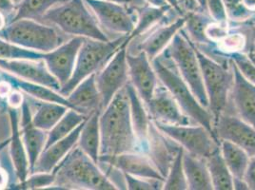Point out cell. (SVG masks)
Instances as JSON below:
<instances>
[{
    "label": "cell",
    "mask_w": 255,
    "mask_h": 190,
    "mask_svg": "<svg viewBox=\"0 0 255 190\" xmlns=\"http://www.w3.org/2000/svg\"><path fill=\"white\" fill-rule=\"evenodd\" d=\"M183 169L187 180L188 190H213L206 159L195 156L184 150Z\"/></svg>",
    "instance_id": "25"
},
{
    "label": "cell",
    "mask_w": 255,
    "mask_h": 190,
    "mask_svg": "<svg viewBox=\"0 0 255 190\" xmlns=\"http://www.w3.org/2000/svg\"><path fill=\"white\" fill-rule=\"evenodd\" d=\"M245 7L249 10V11L254 12L255 15V0H243Z\"/></svg>",
    "instance_id": "50"
},
{
    "label": "cell",
    "mask_w": 255,
    "mask_h": 190,
    "mask_svg": "<svg viewBox=\"0 0 255 190\" xmlns=\"http://www.w3.org/2000/svg\"><path fill=\"white\" fill-rule=\"evenodd\" d=\"M25 101L24 98V94L21 91L17 89H13L10 95L6 98V103L9 107L11 108H15V109H20L23 103Z\"/></svg>",
    "instance_id": "44"
},
{
    "label": "cell",
    "mask_w": 255,
    "mask_h": 190,
    "mask_svg": "<svg viewBox=\"0 0 255 190\" xmlns=\"http://www.w3.org/2000/svg\"><path fill=\"white\" fill-rule=\"evenodd\" d=\"M127 39L128 35H121L117 39L108 41L84 38L77 53L73 74L70 80L61 87L59 93L66 97L87 77L97 74Z\"/></svg>",
    "instance_id": "4"
},
{
    "label": "cell",
    "mask_w": 255,
    "mask_h": 190,
    "mask_svg": "<svg viewBox=\"0 0 255 190\" xmlns=\"http://www.w3.org/2000/svg\"><path fill=\"white\" fill-rule=\"evenodd\" d=\"M10 181V171L0 165V190L8 189Z\"/></svg>",
    "instance_id": "47"
},
{
    "label": "cell",
    "mask_w": 255,
    "mask_h": 190,
    "mask_svg": "<svg viewBox=\"0 0 255 190\" xmlns=\"http://www.w3.org/2000/svg\"><path fill=\"white\" fill-rule=\"evenodd\" d=\"M253 59H254V61L255 62V49L254 50V52H253Z\"/></svg>",
    "instance_id": "56"
},
{
    "label": "cell",
    "mask_w": 255,
    "mask_h": 190,
    "mask_svg": "<svg viewBox=\"0 0 255 190\" xmlns=\"http://www.w3.org/2000/svg\"><path fill=\"white\" fill-rule=\"evenodd\" d=\"M231 60L247 80L255 84V62L244 53L231 54Z\"/></svg>",
    "instance_id": "41"
},
{
    "label": "cell",
    "mask_w": 255,
    "mask_h": 190,
    "mask_svg": "<svg viewBox=\"0 0 255 190\" xmlns=\"http://www.w3.org/2000/svg\"><path fill=\"white\" fill-rule=\"evenodd\" d=\"M83 41V37L74 36L56 49L44 54L43 61L61 87L70 80L73 74L77 53Z\"/></svg>",
    "instance_id": "13"
},
{
    "label": "cell",
    "mask_w": 255,
    "mask_h": 190,
    "mask_svg": "<svg viewBox=\"0 0 255 190\" xmlns=\"http://www.w3.org/2000/svg\"><path fill=\"white\" fill-rule=\"evenodd\" d=\"M99 125L101 142L98 164H110L123 153L142 152L132 127L125 87L102 110Z\"/></svg>",
    "instance_id": "1"
},
{
    "label": "cell",
    "mask_w": 255,
    "mask_h": 190,
    "mask_svg": "<svg viewBox=\"0 0 255 190\" xmlns=\"http://www.w3.org/2000/svg\"><path fill=\"white\" fill-rule=\"evenodd\" d=\"M69 107L58 103L40 101L32 114V122L35 127L49 131L64 116Z\"/></svg>",
    "instance_id": "31"
},
{
    "label": "cell",
    "mask_w": 255,
    "mask_h": 190,
    "mask_svg": "<svg viewBox=\"0 0 255 190\" xmlns=\"http://www.w3.org/2000/svg\"><path fill=\"white\" fill-rule=\"evenodd\" d=\"M165 135L179 144L185 151L201 158H208L219 148L218 139L201 125H167L155 122Z\"/></svg>",
    "instance_id": "9"
},
{
    "label": "cell",
    "mask_w": 255,
    "mask_h": 190,
    "mask_svg": "<svg viewBox=\"0 0 255 190\" xmlns=\"http://www.w3.org/2000/svg\"><path fill=\"white\" fill-rule=\"evenodd\" d=\"M244 180L249 187V190H255V156L250 158L248 168L245 172Z\"/></svg>",
    "instance_id": "45"
},
{
    "label": "cell",
    "mask_w": 255,
    "mask_h": 190,
    "mask_svg": "<svg viewBox=\"0 0 255 190\" xmlns=\"http://www.w3.org/2000/svg\"><path fill=\"white\" fill-rule=\"evenodd\" d=\"M105 1H111V2H116V3H119V4H128L129 2V0H105Z\"/></svg>",
    "instance_id": "54"
},
{
    "label": "cell",
    "mask_w": 255,
    "mask_h": 190,
    "mask_svg": "<svg viewBox=\"0 0 255 190\" xmlns=\"http://www.w3.org/2000/svg\"><path fill=\"white\" fill-rule=\"evenodd\" d=\"M2 78V75H1V72H0V80ZM8 110H9V106L6 103V100L2 99L0 97V117L4 116V115H8Z\"/></svg>",
    "instance_id": "48"
},
{
    "label": "cell",
    "mask_w": 255,
    "mask_h": 190,
    "mask_svg": "<svg viewBox=\"0 0 255 190\" xmlns=\"http://www.w3.org/2000/svg\"><path fill=\"white\" fill-rule=\"evenodd\" d=\"M183 154L184 148H180L170 165L168 176L165 178L163 190H187L188 185L183 169Z\"/></svg>",
    "instance_id": "34"
},
{
    "label": "cell",
    "mask_w": 255,
    "mask_h": 190,
    "mask_svg": "<svg viewBox=\"0 0 255 190\" xmlns=\"http://www.w3.org/2000/svg\"><path fill=\"white\" fill-rule=\"evenodd\" d=\"M233 98L239 117L255 128V84L247 80L232 62Z\"/></svg>",
    "instance_id": "19"
},
{
    "label": "cell",
    "mask_w": 255,
    "mask_h": 190,
    "mask_svg": "<svg viewBox=\"0 0 255 190\" xmlns=\"http://www.w3.org/2000/svg\"><path fill=\"white\" fill-rule=\"evenodd\" d=\"M20 132L30 164V172L41 155L47 143V131L34 126L31 107L25 99L20 107Z\"/></svg>",
    "instance_id": "18"
},
{
    "label": "cell",
    "mask_w": 255,
    "mask_h": 190,
    "mask_svg": "<svg viewBox=\"0 0 255 190\" xmlns=\"http://www.w3.org/2000/svg\"><path fill=\"white\" fill-rule=\"evenodd\" d=\"M0 70L24 80L46 86L58 93L61 89L59 82L49 72L43 60L0 59Z\"/></svg>",
    "instance_id": "14"
},
{
    "label": "cell",
    "mask_w": 255,
    "mask_h": 190,
    "mask_svg": "<svg viewBox=\"0 0 255 190\" xmlns=\"http://www.w3.org/2000/svg\"><path fill=\"white\" fill-rule=\"evenodd\" d=\"M52 187L63 190H116V184L80 148L75 146L53 170Z\"/></svg>",
    "instance_id": "2"
},
{
    "label": "cell",
    "mask_w": 255,
    "mask_h": 190,
    "mask_svg": "<svg viewBox=\"0 0 255 190\" xmlns=\"http://www.w3.org/2000/svg\"><path fill=\"white\" fill-rule=\"evenodd\" d=\"M219 147L224 161L234 179H244L245 172L251 156L243 148L226 140H220Z\"/></svg>",
    "instance_id": "28"
},
{
    "label": "cell",
    "mask_w": 255,
    "mask_h": 190,
    "mask_svg": "<svg viewBox=\"0 0 255 190\" xmlns=\"http://www.w3.org/2000/svg\"><path fill=\"white\" fill-rule=\"evenodd\" d=\"M124 174L126 190H163L164 182L158 180H149Z\"/></svg>",
    "instance_id": "40"
},
{
    "label": "cell",
    "mask_w": 255,
    "mask_h": 190,
    "mask_svg": "<svg viewBox=\"0 0 255 190\" xmlns=\"http://www.w3.org/2000/svg\"><path fill=\"white\" fill-rule=\"evenodd\" d=\"M64 33L100 41L110 40L84 0H67L48 11L42 18Z\"/></svg>",
    "instance_id": "3"
},
{
    "label": "cell",
    "mask_w": 255,
    "mask_h": 190,
    "mask_svg": "<svg viewBox=\"0 0 255 190\" xmlns=\"http://www.w3.org/2000/svg\"><path fill=\"white\" fill-rule=\"evenodd\" d=\"M168 8L169 7L156 8L149 6L138 10L134 29L128 36V40L131 41L133 38L142 35L144 32H148L151 27H154L164 17Z\"/></svg>",
    "instance_id": "33"
},
{
    "label": "cell",
    "mask_w": 255,
    "mask_h": 190,
    "mask_svg": "<svg viewBox=\"0 0 255 190\" xmlns=\"http://www.w3.org/2000/svg\"><path fill=\"white\" fill-rule=\"evenodd\" d=\"M122 173L140 178L165 181V177L152 164L150 159L142 152H127L118 155L110 164Z\"/></svg>",
    "instance_id": "20"
},
{
    "label": "cell",
    "mask_w": 255,
    "mask_h": 190,
    "mask_svg": "<svg viewBox=\"0 0 255 190\" xmlns=\"http://www.w3.org/2000/svg\"><path fill=\"white\" fill-rule=\"evenodd\" d=\"M45 53L22 48L0 37V59H28L43 60Z\"/></svg>",
    "instance_id": "35"
},
{
    "label": "cell",
    "mask_w": 255,
    "mask_h": 190,
    "mask_svg": "<svg viewBox=\"0 0 255 190\" xmlns=\"http://www.w3.org/2000/svg\"><path fill=\"white\" fill-rule=\"evenodd\" d=\"M213 190H234V177L224 161L220 147L206 158Z\"/></svg>",
    "instance_id": "29"
},
{
    "label": "cell",
    "mask_w": 255,
    "mask_h": 190,
    "mask_svg": "<svg viewBox=\"0 0 255 190\" xmlns=\"http://www.w3.org/2000/svg\"><path fill=\"white\" fill-rule=\"evenodd\" d=\"M218 49L225 53L233 54L241 53L247 45V39L244 34L240 32H229L223 39L217 43Z\"/></svg>",
    "instance_id": "39"
},
{
    "label": "cell",
    "mask_w": 255,
    "mask_h": 190,
    "mask_svg": "<svg viewBox=\"0 0 255 190\" xmlns=\"http://www.w3.org/2000/svg\"><path fill=\"white\" fill-rule=\"evenodd\" d=\"M253 19H254V23L255 24V15L254 16V17H253Z\"/></svg>",
    "instance_id": "57"
},
{
    "label": "cell",
    "mask_w": 255,
    "mask_h": 190,
    "mask_svg": "<svg viewBox=\"0 0 255 190\" xmlns=\"http://www.w3.org/2000/svg\"><path fill=\"white\" fill-rule=\"evenodd\" d=\"M100 27L121 35H129L134 29L136 17L124 4L105 0H84Z\"/></svg>",
    "instance_id": "11"
},
{
    "label": "cell",
    "mask_w": 255,
    "mask_h": 190,
    "mask_svg": "<svg viewBox=\"0 0 255 190\" xmlns=\"http://www.w3.org/2000/svg\"><path fill=\"white\" fill-rule=\"evenodd\" d=\"M195 2H197L198 6L203 9V10H207V0H195Z\"/></svg>",
    "instance_id": "53"
},
{
    "label": "cell",
    "mask_w": 255,
    "mask_h": 190,
    "mask_svg": "<svg viewBox=\"0 0 255 190\" xmlns=\"http://www.w3.org/2000/svg\"><path fill=\"white\" fill-rule=\"evenodd\" d=\"M55 176L53 172H36L30 173L22 182L11 186L12 190H34L50 189L54 185Z\"/></svg>",
    "instance_id": "37"
},
{
    "label": "cell",
    "mask_w": 255,
    "mask_h": 190,
    "mask_svg": "<svg viewBox=\"0 0 255 190\" xmlns=\"http://www.w3.org/2000/svg\"><path fill=\"white\" fill-rule=\"evenodd\" d=\"M230 32L227 22L211 21L206 27L205 34L209 42L218 43Z\"/></svg>",
    "instance_id": "42"
},
{
    "label": "cell",
    "mask_w": 255,
    "mask_h": 190,
    "mask_svg": "<svg viewBox=\"0 0 255 190\" xmlns=\"http://www.w3.org/2000/svg\"><path fill=\"white\" fill-rule=\"evenodd\" d=\"M129 105V112L134 133L138 140L141 151L146 153L149 148V114L146 104L140 98L133 86L128 82L125 86Z\"/></svg>",
    "instance_id": "21"
},
{
    "label": "cell",
    "mask_w": 255,
    "mask_h": 190,
    "mask_svg": "<svg viewBox=\"0 0 255 190\" xmlns=\"http://www.w3.org/2000/svg\"><path fill=\"white\" fill-rule=\"evenodd\" d=\"M167 49L169 56L179 75L189 86L200 104L208 107L209 103L203 83L201 68L196 55L195 47L191 42L190 38L181 30L174 36Z\"/></svg>",
    "instance_id": "7"
},
{
    "label": "cell",
    "mask_w": 255,
    "mask_h": 190,
    "mask_svg": "<svg viewBox=\"0 0 255 190\" xmlns=\"http://www.w3.org/2000/svg\"><path fill=\"white\" fill-rule=\"evenodd\" d=\"M202 73L203 83L208 97V108L213 118V125L224 113L228 102V95L233 88V70L229 71L222 65L215 62L208 55L196 49Z\"/></svg>",
    "instance_id": "8"
},
{
    "label": "cell",
    "mask_w": 255,
    "mask_h": 190,
    "mask_svg": "<svg viewBox=\"0 0 255 190\" xmlns=\"http://www.w3.org/2000/svg\"><path fill=\"white\" fill-rule=\"evenodd\" d=\"M128 70L130 84L133 86L140 98L147 104L158 87V76L151 61L144 52L137 54L127 53Z\"/></svg>",
    "instance_id": "12"
},
{
    "label": "cell",
    "mask_w": 255,
    "mask_h": 190,
    "mask_svg": "<svg viewBox=\"0 0 255 190\" xmlns=\"http://www.w3.org/2000/svg\"><path fill=\"white\" fill-rule=\"evenodd\" d=\"M0 37L22 48L40 53L51 52L65 42L53 27L33 19H19L9 23Z\"/></svg>",
    "instance_id": "6"
},
{
    "label": "cell",
    "mask_w": 255,
    "mask_h": 190,
    "mask_svg": "<svg viewBox=\"0 0 255 190\" xmlns=\"http://www.w3.org/2000/svg\"><path fill=\"white\" fill-rule=\"evenodd\" d=\"M101 110H97L92 113L86 119L79 137L77 141V147L85 154L92 159L96 164L99 162L100 154V125L99 119Z\"/></svg>",
    "instance_id": "27"
},
{
    "label": "cell",
    "mask_w": 255,
    "mask_h": 190,
    "mask_svg": "<svg viewBox=\"0 0 255 190\" xmlns=\"http://www.w3.org/2000/svg\"><path fill=\"white\" fill-rule=\"evenodd\" d=\"M165 1L167 2V4L170 6V8L180 11V7H179L180 0H165Z\"/></svg>",
    "instance_id": "52"
},
{
    "label": "cell",
    "mask_w": 255,
    "mask_h": 190,
    "mask_svg": "<svg viewBox=\"0 0 255 190\" xmlns=\"http://www.w3.org/2000/svg\"><path fill=\"white\" fill-rule=\"evenodd\" d=\"M8 113L10 120L9 155L12 171L15 175L16 183H18L24 181L30 174V164L20 132V109L9 107Z\"/></svg>",
    "instance_id": "17"
},
{
    "label": "cell",
    "mask_w": 255,
    "mask_h": 190,
    "mask_svg": "<svg viewBox=\"0 0 255 190\" xmlns=\"http://www.w3.org/2000/svg\"><path fill=\"white\" fill-rule=\"evenodd\" d=\"M207 11L213 21L227 22L228 16L223 0H207Z\"/></svg>",
    "instance_id": "43"
},
{
    "label": "cell",
    "mask_w": 255,
    "mask_h": 190,
    "mask_svg": "<svg viewBox=\"0 0 255 190\" xmlns=\"http://www.w3.org/2000/svg\"><path fill=\"white\" fill-rule=\"evenodd\" d=\"M185 27L191 39L196 43H208L205 30L207 25L213 21L212 17H208L201 13L190 12L185 16ZM184 27V28H185Z\"/></svg>",
    "instance_id": "36"
},
{
    "label": "cell",
    "mask_w": 255,
    "mask_h": 190,
    "mask_svg": "<svg viewBox=\"0 0 255 190\" xmlns=\"http://www.w3.org/2000/svg\"><path fill=\"white\" fill-rule=\"evenodd\" d=\"M15 8L16 6L12 0H0V11H2L6 15L8 19V24L10 23L14 14Z\"/></svg>",
    "instance_id": "46"
},
{
    "label": "cell",
    "mask_w": 255,
    "mask_h": 190,
    "mask_svg": "<svg viewBox=\"0 0 255 190\" xmlns=\"http://www.w3.org/2000/svg\"><path fill=\"white\" fill-rule=\"evenodd\" d=\"M185 21V17H180L169 25L157 28L139 44V52H144L152 61L168 48L174 36L183 30Z\"/></svg>",
    "instance_id": "24"
},
{
    "label": "cell",
    "mask_w": 255,
    "mask_h": 190,
    "mask_svg": "<svg viewBox=\"0 0 255 190\" xmlns=\"http://www.w3.org/2000/svg\"><path fill=\"white\" fill-rule=\"evenodd\" d=\"M215 126V135L219 140L232 142L243 148L252 157L255 156V128L240 117L222 114Z\"/></svg>",
    "instance_id": "15"
},
{
    "label": "cell",
    "mask_w": 255,
    "mask_h": 190,
    "mask_svg": "<svg viewBox=\"0 0 255 190\" xmlns=\"http://www.w3.org/2000/svg\"><path fill=\"white\" fill-rule=\"evenodd\" d=\"M149 116L155 122L167 125H190L191 118L181 109L165 86L157 87L151 99L146 104Z\"/></svg>",
    "instance_id": "16"
},
{
    "label": "cell",
    "mask_w": 255,
    "mask_h": 190,
    "mask_svg": "<svg viewBox=\"0 0 255 190\" xmlns=\"http://www.w3.org/2000/svg\"><path fill=\"white\" fill-rule=\"evenodd\" d=\"M228 19L235 22L246 21L255 16V13L245 7L243 0H223Z\"/></svg>",
    "instance_id": "38"
},
{
    "label": "cell",
    "mask_w": 255,
    "mask_h": 190,
    "mask_svg": "<svg viewBox=\"0 0 255 190\" xmlns=\"http://www.w3.org/2000/svg\"><path fill=\"white\" fill-rule=\"evenodd\" d=\"M88 116L85 114L69 108L64 116L47 132V143L45 148L68 136L76 127L85 122Z\"/></svg>",
    "instance_id": "32"
},
{
    "label": "cell",
    "mask_w": 255,
    "mask_h": 190,
    "mask_svg": "<svg viewBox=\"0 0 255 190\" xmlns=\"http://www.w3.org/2000/svg\"><path fill=\"white\" fill-rule=\"evenodd\" d=\"M73 109L87 116L102 111L101 97L96 86V74L90 75L66 96Z\"/></svg>",
    "instance_id": "22"
},
{
    "label": "cell",
    "mask_w": 255,
    "mask_h": 190,
    "mask_svg": "<svg viewBox=\"0 0 255 190\" xmlns=\"http://www.w3.org/2000/svg\"><path fill=\"white\" fill-rule=\"evenodd\" d=\"M2 76L7 79L8 81L11 82V85L13 86V88L21 91L23 94L29 95L32 98L39 100V101H46V102H53V103H58L64 106H67L69 108L73 107L71 106V104L69 103V101L67 100V98L61 95L60 93L54 91L51 88H48L46 86L43 85L36 84L28 80H24L21 78H18L14 75L5 73L3 71H1Z\"/></svg>",
    "instance_id": "26"
},
{
    "label": "cell",
    "mask_w": 255,
    "mask_h": 190,
    "mask_svg": "<svg viewBox=\"0 0 255 190\" xmlns=\"http://www.w3.org/2000/svg\"><path fill=\"white\" fill-rule=\"evenodd\" d=\"M146 2L149 4V6L156 7V8L170 7L165 0H146Z\"/></svg>",
    "instance_id": "49"
},
{
    "label": "cell",
    "mask_w": 255,
    "mask_h": 190,
    "mask_svg": "<svg viewBox=\"0 0 255 190\" xmlns=\"http://www.w3.org/2000/svg\"><path fill=\"white\" fill-rule=\"evenodd\" d=\"M67 0H21L16 6L10 23L19 19L42 20L43 16L52 8Z\"/></svg>",
    "instance_id": "30"
},
{
    "label": "cell",
    "mask_w": 255,
    "mask_h": 190,
    "mask_svg": "<svg viewBox=\"0 0 255 190\" xmlns=\"http://www.w3.org/2000/svg\"><path fill=\"white\" fill-rule=\"evenodd\" d=\"M7 25H8V19L6 15L2 11H0V32L6 28Z\"/></svg>",
    "instance_id": "51"
},
{
    "label": "cell",
    "mask_w": 255,
    "mask_h": 190,
    "mask_svg": "<svg viewBox=\"0 0 255 190\" xmlns=\"http://www.w3.org/2000/svg\"><path fill=\"white\" fill-rule=\"evenodd\" d=\"M151 64L159 81L173 96L183 112L198 125L206 127L217 139L214 132L213 118L211 112L207 107L200 104L179 74L168 66V63H165L159 56L155 57Z\"/></svg>",
    "instance_id": "5"
},
{
    "label": "cell",
    "mask_w": 255,
    "mask_h": 190,
    "mask_svg": "<svg viewBox=\"0 0 255 190\" xmlns=\"http://www.w3.org/2000/svg\"><path fill=\"white\" fill-rule=\"evenodd\" d=\"M83 124L84 122L76 127L68 136L45 148L30 173L53 172V169L58 166V164L67 156V154L77 145V141Z\"/></svg>",
    "instance_id": "23"
},
{
    "label": "cell",
    "mask_w": 255,
    "mask_h": 190,
    "mask_svg": "<svg viewBox=\"0 0 255 190\" xmlns=\"http://www.w3.org/2000/svg\"><path fill=\"white\" fill-rule=\"evenodd\" d=\"M129 42L128 38L111 60L96 74V86L101 97L102 110L128 83L127 53Z\"/></svg>",
    "instance_id": "10"
},
{
    "label": "cell",
    "mask_w": 255,
    "mask_h": 190,
    "mask_svg": "<svg viewBox=\"0 0 255 190\" xmlns=\"http://www.w3.org/2000/svg\"><path fill=\"white\" fill-rule=\"evenodd\" d=\"M12 1H13V3L15 4V6H17V5L20 3V1H21V0H12Z\"/></svg>",
    "instance_id": "55"
}]
</instances>
